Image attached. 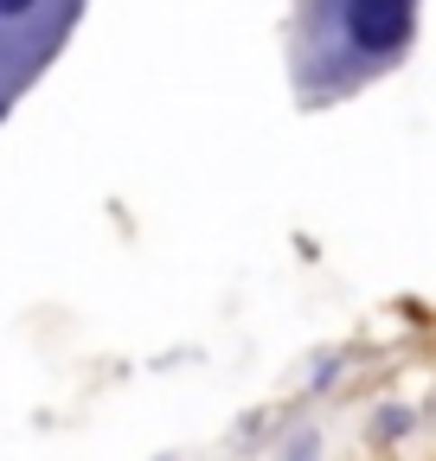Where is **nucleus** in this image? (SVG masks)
Wrapping results in <instances>:
<instances>
[{"instance_id": "obj_1", "label": "nucleus", "mask_w": 436, "mask_h": 461, "mask_svg": "<svg viewBox=\"0 0 436 461\" xmlns=\"http://www.w3.org/2000/svg\"><path fill=\"white\" fill-rule=\"evenodd\" d=\"M347 39L372 58H386L411 39V0H347Z\"/></svg>"}, {"instance_id": "obj_2", "label": "nucleus", "mask_w": 436, "mask_h": 461, "mask_svg": "<svg viewBox=\"0 0 436 461\" xmlns=\"http://www.w3.org/2000/svg\"><path fill=\"white\" fill-rule=\"evenodd\" d=\"M39 0H0V20H20V14H32Z\"/></svg>"}, {"instance_id": "obj_3", "label": "nucleus", "mask_w": 436, "mask_h": 461, "mask_svg": "<svg viewBox=\"0 0 436 461\" xmlns=\"http://www.w3.org/2000/svg\"><path fill=\"white\" fill-rule=\"evenodd\" d=\"M295 461H314V442H302V455H295Z\"/></svg>"}]
</instances>
